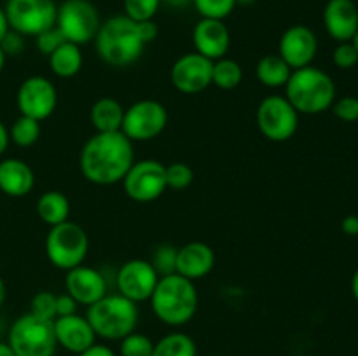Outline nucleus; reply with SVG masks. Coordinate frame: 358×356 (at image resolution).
<instances>
[{"label":"nucleus","mask_w":358,"mask_h":356,"mask_svg":"<svg viewBox=\"0 0 358 356\" xmlns=\"http://www.w3.org/2000/svg\"><path fill=\"white\" fill-rule=\"evenodd\" d=\"M133 163V142L121 131L94 133L84 143L79 157L80 173L94 185L119 184Z\"/></svg>","instance_id":"1"},{"label":"nucleus","mask_w":358,"mask_h":356,"mask_svg":"<svg viewBox=\"0 0 358 356\" xmlns=\"http://www.w3.org/2000/svg\"><path fill=\"white\" fill-rule=\"evenodd\" d=\"M149 300L157 320L168 327L187 325L196 316L199 304L194 281L177 272L161 276Z\"/></svg>","instance_id":"2"},{"label":"nucleus","mask_w":358,"mask_h":356,"mask_svg":"<svg viewBox=\"0 0 358 356\" xmlns=\"http://www.w3.org/2000/svg\"><path fill=\"white\" fill-rule=\"evenodd\" d=\"M94 45L101 61L115 68L135 63L145 49L138 27L124 14L108 17L100 24L94 37Z\"/></svg>","instance_id":"3"},{"label":"nucleus","mask_w":358,"mask_h":356,"mask_svg":"<svg viewBox=\"0 0 358 356\" xmlns=\"http://www.w3.org/2000/svg\"><path fill=\"white\" fill-rule=\"evenodd\" d=\"M285 98L299 114L317 115L336 101V84L324 70L304 66L292 70L285 84Z\"/></svg>","instance_id":"4"},{"label":"nucleus","mask_w":358,"mask_h":356,"mask_svg":"<svg viewBox=\"0 0 358 356\" xmlns=\"http://www.w3.org/2000/svg\"><path fill=\"white\" fill-rule=\"evenodd\" d=\"M86 318L96 337L121 341L136 330L140 320L138 304L126 299L121 293H107L100 300L87 306Z\"/></svg>","instance_id":"5"},{"label":"nucleus","mask_w":358,"mask_h":356,"mask_svg":"<svg viewBox=\"0 0 358 356\" xmlns=\"http://www.w3.org/2000/svg\"><path fill=\"white\" fill-rule=\"evenodd\" d=\"M7 344L14 356H55L58 348L55 325L31 313L21 314L10 327Z\"/></svg>","instance_id":"6"},{"label":"nucleus","mask_w":358,"mask_h":356,"mask_svg":"<svg viewBox=\"0 0 358 356\" xmlns=\"http://www.w3.org/2000/svg\"><path fill=\"white\" fill-rule=\"evenodd\" d=\"M90 250V237L86 230L76 222H66L52 225L45 236V255L55 267L62 271L83 265Z\"/></svg>","instance_id":"7"},{"label":"nucleus","mask_w":358,"mask_h":356,"mask_svg":"<svg viewBox=\"0 0 358 356\" xmlns=\"http://www.w3.org/2000/svg\"><path fill=\"white\" fill-rule=\"evenodd\" d=\"M100 24V14L90 0H65L56 13V28L66 42L77 45L94 40Z\"/></svg>","instance_id":"8"},{"label":"nucleus","mask_w":358,"mask_h":356,"mask_svg":"<svg viewBox=\"0 0 358 356\" xmlns=\"http://www.w3.org/2000/svg\"><path fill=\"white\" fill-rule=\"evenodd\" d=\"M255 122L262 136L276 143L289 142L299 128V112L282 94L266 96L255 112Z\"/></svg>","instance_id":"9"},{"label":"nucleus","mask_w":358,"mask_h":356,"mask_svg":"<svg viewBox=\"0 0 358 356\" xmlns=\"http://www.w3.org/2000/svg\"><path fill=\"white\" fill-rule=\"evenodd\" d=\"M3 10L10 30L24 37H37L55 27L58 6L55 0H7Z\"/></svg>","instance_id":"10"},{"label":"nucleus","mask_w":358,"mask_h":356,"mask_svg":"<svg viewBox=\"0 0 358 356\" xmlns=\"http://www.w3.org/2000/svg\"><path fill=\"white\" fill-rule=\"evenodd\" d=\"M168 124V110L157 100H140L124 108L121 133L131 142L157 138Z\"/></svg>","instance_id":"11"},{"label":"nucleus","mask_w":358,"mask_h":356,"mask_svg":"<svg viewBox=\"0 0 358 356\" xmlns=\"http://www.w3.org/2000/svg\"><path fill=\"white\" fill-rule=\"evenodd\" d=\"M124 192L136 202H152L166 191V166L156 159L135 161L122 178Z\"/></svg>","instance_id":"12"},{"label":"nucleus","mask_w":358,"mask_h":356,"mask_svg":"<svg viewBox=\"0 0 358 356\" xmlns=\"http://www.w3.org/2000/svg\"><path fill=\"white\" fill-rule=\"evenodd\" d=\"M16 105L20 115H27L42 122L55 114L58 105V91L48 77L31 75L17 87Z\"/></svg>","instance_id":"13"},{"label":"nucleus","mask_w":358,"mask_h":356,"mask_svg":"<svg viewBox=\"0 0 358 356\" xmlns=\"http://www.w3.org/2000/svg\"><path fill=\"white\" fill-rule=\"evenodd\" d=\"M159 274L150 265L149 260L143 258H131L124 262L115 276L117 292L135 304L145 302L156 290Z\"/></svg>","instance_id":"14"},{"label":"nucleus","mask_w":358,"mask_h":356,"mask_svg":"<svg viewBox=\"0 0 358 356\" xmlns=\"http://www.w3.org/2000/svg\"><path fill=\"white\" fill-rule=\"evenodd\" d=\"M213 61L199 52H187L171 65L170 80L184 94H198L212 86Z\"/></svg>","instance_id":"15"},{"label":"nucleus","mask_w":358,"mask_h":356,"mask_svg":"<svg viewBox=\"0 0 358 356\" xmlns=\"http://www.w3.org/2000/svg\"><path fill=\"white\" fill-rule=\"evenodd\" d=\"M318 52V38L311 28L304 24L289 27L280 37L278 54L292 70L310 66Z\"/></svg>","instance_id":"16"},{"label":"nucleus","mask_w":358,"mask_h":356,"mask_svg":"<svg viewBox=\"0 0 358 356\" xmlns=\"http://www.w3.org/2000/svg\"><path fill=\"white\" fill-rule=\"evenodd\" d=\"M65 288L80 306H91L107 295V279L98 269L90 265H77L66 271Z\"/></svg>","instance_id":"17"},{"label":"nucleus","mask_w":358,"mask_h":356,"mask_svg":"<svg viewBox=\"0 0 358 356\" xmlns=\"http://www.w3.org/2000/svg\"><path fill=\"white\" fill-rule=\"evenodd\" d=\"M192 44H194L196 52L212 61L226 58L231 45L229 28L220 20L201 17L192 30Z\"/></svg>","instance_id":"18"},{"label":"nucleus","mask_w":358,"mask_h":356,"mask_svg":"<svg viewBox=\"0 0 358 356\" xmlns=\"http://www.w3.org/2000/svg\"><path fill=\"white\" fill-rule=\"evenodd\" d=\"M52 325H55L56 342L59 348L73 355H80L96 342V334L86 316H80L77 313L70 316H58L52 321Z\"/></svg>","instance_id":"19"},{"label":"nucleus","mask_w":358,"mask_h":356,"mask_svg":"<svg viewBox=\"0 0 358 356\" xmlns=\"http://www.w3.org/2000/svg\"><path fill=\"white\" fill-rule=\"evenodd\" d=\"M324 24L336 42H350L358 30L355 0H329L324 9Z\"/></svg>","instance_id":"20"},{"label":"nucleus","mask_w":358,"mask_h":356,"mask_svg":"<svg viewBox=\"0 0 358 356\" xmlns=\"http://www.w3.org/2000/svg\"><path fill=\"white\" fill-rule=\"evenodd\" d=\"M215 267V251L210 244L192 241L177 251V274L196 281L203 279Z\"/></svg>","instance_id":"21"},{"label":"nucleus","mask_w":358,"mask_h":356,"mask_svg":"<svg viewBox=\"0 0 358 356\" xmlns=\"http://www.w3.org/2000/svg\"><path fill=\"white\" fill-rule=\"evenodd\" d=\"M35 185L34 170L24 161L9 157L0 161V191L10 198L30 194Z\"/></svg>","instance_id":"22"},{"label":"nucleus","mask_w":358,"mask_h":356,"mask_svg":"<svg viewBox=\"0 0 358 356\" xmlns=\"http://www.w3.org/2000/svg\"><path fill=\"white\" fill-rule=\"evenodd\" d=\"M124 107L115 98H100L93 103L90 110L91 126L96 133H115L121 131Z\"/></svg>","instance_id":"23"},{"label":"nucleus","mask_w":358,"mask_h":356,"mask_svg":"<svg viewBox=\"0 0 358 356\" xmlns=\"http://www.w3.org/2000/svg\"><path fill=\"white\" fill-rule=\"evenodd\" d=\"M49 58V68L59 79H70L76 77L83 68V52L80 45L72 44V42H63Z\"/></svg>","instance_id":"24"},{"label":"nucleus","mask_w":358,"mask_h":356,"mask_svg":"<svg viewBox=\"0 0 358 356\" xmlns=\"http://www.w3.org/2000/svg\"><path fill=\"white\" fill-rule=\"evenodd\" d=\"M37 215L49 227L66 222L70 215L69 198L59 191L44 192L37 201Z\"/></svg>","instance_id":"25"},{"label":"nucleus","mask_w":358,"mask_h":356,"mask_svg":"<svg viewBox=\"0 0 358 356\" xmlns=\"http://www.w3.org/2000/svg\"><path fill=\"white\" fill-rule=\"evenodd\" d=\"M292 68L280 54H266L255 65V77L266 87H285Z\"/></svg>","instance_id":"26"},{"label":"nucleus","mask_w":358,"mask_h":356,"mask_svg":"<svg viewBox=\"0 0 358 356\" xmlns=\"http://www.w3.org/2000/svg\"><path fill=\"white\" fill-rule=\"evenodd\" d=\"M152 356H198V346L191 335L171 332L154 342Z\"/></svg>","instance_id":"27"},{"label":"nucleus","mask_w":358,"mask_h":356,"mask_svg":"<svg viewBox=\"0 0 358 356\" xmlns=\"http://www.w3.org/2000/svg\"><path fill=\"white\" fill-rule=\"evenodd\" d=\"M241 80H243V68L240 63L229 58H220L213 61L212 86L231 91L240 86Z\"/></svg>","instance_id":"28"},{"label":"nucleus","mask_w":358,"mask_h":356,"mask_svg":"<svg viewBox=\"0 0 358 356\" xmlns=\"http://www.w3.org/2000/svg\"><path fill=\"white\" fill-rule=\"evenodd\" d=\"M9 138L17 147L35 145L37 140L41 138V122L31 117H27V115H20L13 122V126H10Z\"/></svg>","instance_id":"29"},{"label":"nucleus","mask_w":358,"mask_h":356,"mask_svg":"<svg viewBox=\"0 0 358 356\" xmlns=\"http://www.w3.org/2000/svg\"><path fill=\"white\" fill-rule=\"evenodd\" d=\"M177 251L178 248L170 243L157 244L150 255V265L156 269V272L161 276H170L177 272Z\"/></svg>","instance_id":"30"},{"label":"nucleus","mask_w":358,"mask_h":356,"mask_svg":"<svg viewBox=\"0 0 358 356\" xmlns=\"http://www.w3.org/2000/svg\"><path fill=\"white\" fill-rule=\"evenodd\" d=\"M192 6L199 13V16L206 20L224 21L236 7L234 0H192Z\"/></svg>","instance_id":"31"},{"label":"nucleus","mask_w":358,"mask_h":356,"mask_svg":"<svg viewBox=\"0 0 358 356\" xmlns=\"http://www.w3.org/2000/svg\"><path fill=\"white\" fill-rule=\"evenodd\" d=\"M154 342L145 334H133L126 335L121 339V346H119V356H152Z\"/></svg>","instance_id":"32"},{"label":"nucleus","mask_w":358,"mask_h":356,"mask_svg":"<svg viewBox=\"0 0 358 356\" xmlns=\"http://www.w3.org/2000/svg\"><path fill=\"white\" fill-rule=\"evenodd\" d=\"M122 6H124V16L138 23V21H149L156 16L161 0H122Z\"/></svg>","instance_id":"33"},{"label":"nucleus","mask_w":358,"mask_h":356,"mask_svg":"<svg viewBox=\"0 0 358 356\" xmlns=\"http://www.w3.org/2000/svg\"><path fill=\"white\" fill-rule=\"evenodd\" d=\"M194 180V171L185 163H171L166 166V187L184 191Z\"/></svg>","instance_id":"34"},{"label":"nucleus","mask_w":358,"mask_h":356,"mask_svg":"<svg viewBox=\"0 0 358 356\" xmlns=\"http://www.w3.org/2000/svg\"><path fill=\"white\" fill-rule=\"evenodd\" d=\"M30 313L44 320H56V295L52 292H38L35 293L30 304Z\"/></svg>","instance_id":"35"},{"label":"nucleus","mask_w":358,"mask_h":356,"mask_svg":"<svg viewBox=\"0 0 358 356\" xmlns=\"http://www.w3.org/2000/svg\"><path fill=\"white\" fill-rule=\"evenodd\" d=\"M332 61L338 68L341 70H350L353 66H357L358 63V52L353 45V42H339L338 47L332 52Z\"/></svg>","instance_id":"36"},{"label":"nucleus","mask_w":358,"mask_h":356,"mask_svg":"<svg viewBox=\"0 0 358 356\" xmlns=\"http://www.w3.org/2000/svg\"><path fill=\"white\" fill-rule=\"evenodd\" d=\"M331 110L336 117L343 122H357L358 121V98L357 96H343L332 103Z\"/></svg>","instance_id":"37"},{"label":"nucleus","mask_w":358,"mask_h":356,"mask_svg":"<svg viewBox=\"0 0 358 356\" xmlns=\"http://www.w3.org/2000/svg\"><path fill=\"white\" fill-rule=\"evenodd\" d=\"M35 42H37L38 51H41L44 56H49V54H52V52H55L56 49H58L59 45L66 40H65V37L62 35V31H59L55 24V27L49 28V30L38 34L37 37H35Z\"/></svg>","instance_id":"38"},{"label":"nucleus","mask_w":358,"mask_h":356,"mask_svg":"<svg viewBox=\"0 0 358 356\" xmlns=\"http://www.w3.org/2000/svg\"><path fill=\"white\" fill-rule=\"evenodd\" d=\"M0 47L6 52V56H17L24 49V35L9 30L6 37L2 38V42H0Z\"/></svg>","instance_id":"39"},{"label":"nucleus","mask_w":358,"mask_h":356,"mask_svg":"<svg viewBox=\"0 0 358 356\" xmlns=\"http://www.w3.org/2000/svg\"><path fill=\"white\" fill-rule=\"evenodd\" d=\"M77 300L69 293H62L56 295V318L58 316H70V314L77 313Z\"/></svg>","instance_id":"40"},{"label":"nucleus","mask_w":358,"mask_h":356,"mask_svg":"<svg viewBox=\"0 0 358 356\" xmlns=\"http://www.w3.org/2000/svg\"><path fill=\"white\" fill-rule=\"evenodd\" d=\"M136 27H138V34L140 37H142L143 44H150V42H154L157 38V34H159V28H157V24L154 23V20H149V21H138L136 23Z\"/></svg>","instance_id":"41"},{"label":"nucleus","mask_w":358,"mask_h":356,"mask_svg":"<svg viewBox=\"0 0 358 356\" xmlns=\"http://www.w3.org/2000/svg\"><path fill=\"white\" fill-rule=\"evenodd\" d=\"M77 356H117V355H115V353L112 351L108 346L96 344V342H94L91 348H87L86 351H83L80 355H77Z\"/></svg>","instance_id":"42"},{"label":"nucleus","mask_w":358,"mask_h":356,"mask_svg":"<svg viewBox=\"0 0 358 356\" xmlns=\"http://www.w3.org/2000/svg\"><path fill=\"white\" fill-rule=\"evenodd\" d=\"M341 230L346 236H358V215H348L343 218Z\"/></svg>","instance_id":"43"},{"label":"nucleus","mask_w":358,"mask_h":356,"mask_svg":"<svg viewBox=\"0 0 358 356\" xmlns=\"http://www.w3.org/2000/svg\"><path fill=\"white\" fill-rule=\"evenodd\" d=\"M9 142H10L9 129H7L6 124L0 121V156H2V154L7 150V147H9Z\"/></svg>","instance_id":"44"},{"label":"nucleus","mask_w":358,"mask_h":356,"mask_svg":"<svg viewBox=\"0 0 358 356\" xmlns=\"http://www.w3.org/2000/svg\"><path fill=\"white\" fill-rule=\"evenodd\" d=\"M9 23H7V16H6V10H3V7H0V42H2V38L6 37V34L9 31Z\"/></svg>","instance_id":"45"},{"label":"nucleus","mask_w":358,"mask_h":356,"mask_svg":"<svg viewBox=\"0 0 358 356\" xmlns=\"http://www.w3.org/2000/svg\"><path fill=\"white\" fill-rule=\"evenodd\" d=\"M161 3H166L171 9H184V7L191 6L192 0H161Z\"/></svg>","instance_id":"46"},{"label":"nucleus","mask_w":358,"mask_h":356,"mask_svg":"<svg viewBox=\"0 0 358 356\" xmlns=\"http://www.w3.org/2000/svg\"><path fill=\"white\" fill-rule=\"evenodd\" d=\"M0 356H14L13 349H10V346L7 342L0 341Z\"/></svg>","instance_id":"47"},{"label":"nucleus","mask_w":358,"mask_h":356,"mask_svg":"<svg viewBox=\"0 0 358 356\" xmlns=\"http://www.w3.org/2000/svg\"><path fill=\"white\" fill-rule=\"evenodd\" d=\"M352 293H353V297H355V300L358 302V269H357L355 274H353V278H352Z\"/></svg>","instance_id":"48"},{"label":"nucleus","mask_w":358,"mask_h":356,"mask_svg":"<svg viewBox=\"0 0 358 356\" xmlns=\"http://www.w3.org/2000/svg\"><path fill=\"white\" fill-rule=\"evenodd\" d=\"M3 302H6V283L0 278V309H2Z\"/></svg>","instance_id":"49"},{"label":"nucleus","mask_w":358,"mask_h":356,"mask_svg":"<svg viewBox=\"0 0 358 356\" xmlns=\"http://www.w3.org/2000/svg\"><path fill=\"white\" fill-rule=\"evenodd\" d=\"M6 52L2 51V47H0V73H2V70H3V66H6Z\"/></svg>","instance_id":"50"},{"label":"nucleus","mask_w":358,"mask_h":356,"mask_svg":"<svg viewBox=\"0 0 358 356\" xmlns=\"http://www.w3.org/2000/svg\"><path fill=\"white\" fill-rule=\"evenodd\" d=\"M236 3H240V6H252V3H255L257 0H234Z\"/></svg>","instance_id":"51"},{"label":"nucleus","mask_w":358,"mask_h":356,"mask_svg":"<svg viewBox=\"0 0 358 356\" xmlns=\"http://www.w3.org/2000/svg\"><path fill=\"white\" fill-rule=\"evenodd\" d=\"M352 42H353V45H355V49H357V52H358V30H357L355 37H353V38H352Z\"/></svg>","instance_id":"52"},{"label":"nucleus","mask_w":358,"mask_h":356,"mask_svg":"<svg viewBox=\"0 0 358 356\" xmlns=\"http://www.w3.org/2000/svg\"><path fill=\"white\" fill-rule=\"evenodd\" d=\"M355 2H358V0H355Z\"/></svg>","instance_id":"53"}]
</instances>
